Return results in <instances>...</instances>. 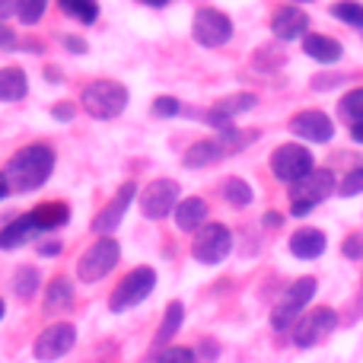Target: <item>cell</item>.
I'll return each mask as SVG.
<instances>
[{"label": "cell", "mask_w": 363, "mask_h": 363, "mask_svg": "<svg viewBox=\"0 0 363 363\" xmlns=\"http://www.w3.org/2000/svg\"><path fill=\"white\" fill-rule=\"evenodd\" d=\"M51 169H55V150L48 144H32L6 163L4 176L16 191H35L48 182Z\"/></svg>", "instance_id": "cell-1"}, {"label": "cell", "mask_w": 363, "mask_h": 363, "mask_svg": "<svg viewBox=\"0 0 363 363\" xmlns=\"http://www.w3.org/2000/svg\"><path fill=\"white\" fill-rule=\"evenodd\" d=\"M332 191H338L335 172L315 166L309 176H303L300 182L290 185V213H294V217H306V213H313Z\"/></svg>", "instance_id": "cell-2"}, {"label": "cell", "mask_w": 363, "mask_h": 363, "mask_svg": "<svg viewBox=\"0 0 363 363\" xmlns=\"http://www.w3.org/2000/svg\"><path fill=\"white\" fill-rule=\"evenodd\" d=\"M80 102L93 118H115V115H121L128 106V89L115 80H93L83 89Z\"/></svg>", "instance_id": "cell-3"}, {"label": "cell", "mask_w": 363, "mask_h": 363, "mask_svg": "<svg viewBox=\"0 0 363 363\" xmlns=\"http://www.w3.org/2000/svg\"><path fill=\"white\" fill-rule=\"evenodd\" d=\"M315 290H319L315 277H300V281L290 284L287 294L281 296V303H277L274 313H271V325H274V332H287V328H294V322L300 319L303 309L309 306V300L315 296Z\"/></svg>", "instance_id": "cell-4"}, {"label": "cell", "mask_w": 363, "mask_h": 363, "mask_svg": "<svg viewBox=\"0 0 363 363\" xmlns=\"http://www.w3.org/2000/svg\"><path fill=\"white\" fill-rule=\"evenodd\" d=\"M153 287H157V271L140 264V268H134L131 274H125V281L112 290L108 309H112V313H125V309L140 306V303L153 294Z\"/></svg>", "instance_id": "cell-5"}, {"label": "cell", "mask_w": 363, "mask_h": 363, "mask_svg": "<svg viewBox=\"0 0 363 363\" xmlns=\"http://www.w3.org/2000/svg\"><path fill=\"white\" fill-rule=\"evenodd\" d=\"M118 258H121V249H118V242H115L112 236L96 239V242L83 252L80 264H77V277H80L83 284L102 281L106 274H112V268L118 264Z\"/></svg>", "instance_id": "cell-6"}, {"label": "cell", "mask_w": 363, "mask_h": 363, "mask_svg": "<svg viewBox=\"0 0 363 363\" xmlns=\"http://www.w3.org/2000/svg\"><path fill=\"white\" fill-rule=\"evenodd\" d=\"M313 169H315V160L303 144H281L271 153V172H274V179L284 182V185H294V182L309 176Z\"/></svg>", "instance_id": "cell-7"}, {"label": "cell", "mask_w": 363, "mask_h": 363, "mask_svg": "<svg viewBox=\"0 0 363 363\" xmlns=\"http://www.w3.org/2000/svg\"><path fill=\"white\" fill-rule=\"evenodd\" d=\"M233 252V233L223 223H204L191 242V255L201 264H220Z\"/></svg>", "instance_id": "cell-8"}, {"label": "cell", "mask_w": 363, "mask_h": 363, "mask_svg": "<svg viewBox=\"0 0 363 363\" xmlns=\"http://www.w3.org/2000/svg\"><path fill=\"white\" fill-rule=\"evenodd\" d=\"M233 35V19L226 16L223 10H213V6H204V10L194 13L191 23V38L204 48H220L226 45Z\"/></svg>", "instance_id": "cell-9"}, {"label": "cell", "mask_w": 363, "mask_h": 363, "mask_svg": "<svg viewBox=\"0 0 363 363\" xmlns=\"http://www.w3.org/2000/svg\"><path fill=\"white\" fill-rule=\"evenodd\" d=\"M335 325H338L335 309L319 306V309H313V313L300 315V319L294 322V328H290V335H294V345L296 347H313V345H319V341L325 338Z\"/></svg>", "instance_id": "cell-10"}, {"label": "cell", "mask_w": 363, "mask_h": 363, "mask_svg": "<svg viewBox=\"0 0 363 363\" xmlns=\"http://www.w3.org/2000/svg\"><path fill=\"white\" fill-rule=\"evenodd\" d=\"M74 345H77V328L70 325V322H55V325H48L35 338L32 351H35V360L55 363V360H61L64 354H70Z\"/></svg>", "instance_id": "cell-11"}, {"label": "cell", "mask_w": 363, "mask_h": 363, "mask_svg": "<svg viewBox=\"0 0 363 363\" xmlns=\"http://www.w3.org/2000/svg\"><path fill=\"white\" fill-rule=\"evenodd\" d=\"M176 201H179V182L176 179H157L144 188V194H140V211H144V217H150V220H163L176 211Z\"/></svg>", "instance_id": "cell-12"}, {"label": "cell", "mask_w": 363, "mask_h": 363, "mask_svg": "<svg viewBox=\"0 0 363 363\" xmlns=\"http://www.w3.org/2000/svg\"><path fill=\"white\" fill-rule=\"evenodd\" d=\"M290 131H294L296 138L309 140V144H328V140L335 138L332 118H328L325 112H319V108H306V112H296L294 118H290Z\"/></svg>", "instance_id": "cell-13"}, {"label": "cell", "mask_w": 363, "mask_h": 363, "mask_svg": "<svg viewBox=\"0 0 363 363\" xmlns=\"http://www.w3.org/2000/svg\"><path fill=\"white\" fill-rule=\"evenodd\" d=\"M271 32H274L281 42H294V38L309 35V16H306V10H300V6H294V4L274 10V16H271Z\"/></svg>", "instance_id": "cell-14"}, {"label": "cell", "mask_w": 363, "mask_h": 363, "mask_svg": "<svg viewBox=\"0 0 363 363\" xmlns=\"http://www.w3.org/2000/svg\"><path fill=\"white\" fill-rule=\"evenodd\" d=\"M134 194H138V185H134V182H125V185L118 188V194L112 198V204L102 207V211L96 213L93 230H96V233H112V230H118V226H121V217L128 213V207H131V201H134Z\"/></svg>", "instance_id": "cell-15"}, {"label": "cell", "mask_w": 363, "mask_h": 363, "mask_svg": "<svg viewBox=\"0 0 363 363\" xmlns=\"http://www.w3.org/2000/svg\"><path fill=\"white\" fill-rule=\"evenodd\" d=\"M249 108H255V96L252 93H236V96H226V99H220V102H213L211 106V112H207V121H211L213 128H233L230 121L236 118V115H242V112H249Z\"/></svg>", "instance_id": "cell-16"}, {"label": "cell", "mask_w": 363, "mask_h": 363, "mask_svg": "<svg viewBox=\"0 0 363 363\" xmlns=\"http://www.w3.org/2000/svg\"><path fill=\"white\" fill-rule=\"evenodd\" d=\"M325 245H328L325 233L315 230V226H303V230H296L290 236V255L303 258V262H313V258H319L325 252Z\"/></svg>", "instance_id": "cell-17"}, {"label": "cell", "mask_w": 363, "mask_h": 363, "mask_svg": "<svg viewBox=\"0 0 363 363\" xmlns=\"http://www.w3.org/2000/svg\"><path fill=\"white\" fill-rule=\"evenodd\" d=\"M303 51L319 64H335V61H341V55H345V48H341L338 38L322 35V32H309V35H303Z\"/></svg>", "instance_id": "cell-18"}, {"label": "cell", "mask_w": 363, "mask_h": 363, "mask_svg": "<svg viewBox=\"0 0 363 363\" xmlns=\"http://www.w3.org/2000/svg\"><path fill=\"white\" fill-rule=\"evenodd\" d=\"M67 309H74V281L70 277H55L45 290V313L61 315Z\"/></svg>", "instance_id": "cell-19"}, {"label": "cell", "mask_w": 363, "mask_h": 363, "mask_svg": "<svg viewBox=\"0 0 363 363\" xmlns=\"http://www.w3.org/2000/svg\"><path fill=\"white\" fill-rule=\"evenodd\" d=\"M226 153H230V150L223 147V140H198V144L185 153V160H182V163H185L188 169H204V166L220 163Z\"/></svg>", "instance_id": "cell-20"}, {"label": "cell", "mask_w": 363, "mask_h": 363, "mask_svg": "<svg viewBox=\"0 0 363 363\" xmlns=\"http://www.w3.org/2000/svg\"><path fill=\"white\" fill-rule=\"evenodd\" d=\"M35 233H38V226H35V220H32V213H23V217L10 220V223L0 230V249H19V245L29 242Z\"/></svg>", "instance_id": "cell-21"}, {"label": "cell", "mask_w": 363, "mask_h": 363, "mask_svg": "<svg viewBox=\"0 0 363 363\" xmlns=\"http://www.w3.org/2000/svg\"><path fill=\"white\" fill-rule=\"evenodd\" d=\"M207 220V204L201 198H185L176 204V226L185 233H194L201 230Z\"/></svg>", "instance_id": "cell-22"}, {"label": "cell", "mask_w": 363, "mask_h": 363, "mask_svg": "<svg viewBox=\"0 0 363 363\" xmlns=\"http://www.w3.org/2000/svg\"><path fill=\"white\" fill-rule=\"evenodd\" d=\"M67 217H70V211H67V204H61V201H48V204H42V207L32 211V220H35L38 233L42 230H57V226L67 223Z\"/></svg>", "instance_id": "cell-23"}, {"label": "cell", "mask_w": 363, "mask_h": 363, "mask_svg": "<svg viewBox=\"0 0 363 363\" xmlns=\"http://www.w3.org/2000/svg\"><path fill=\"white\" fill-rule=\"evenodd\" d=\"M29 83H26V74L19 67H4L0 70V99L4 102H16L26 96Z\"/></svg>", "instance_id": "cell-24"}, {"label": "cell", "mask_w": 363, "mask_h": 363, "mask_svg": "<svg viewBox=\"0 0 363 363\" xmlns=\"http://www.w3.org/2000/svg\"><path fill=\"white\" fill-rule=\"evenodd\" d=\"M182 322H185V306L176 300V303H169V306H166V313H163V322H160V332H157V347L169 345V341L176 338Z\"/></svg>", "instance_id": "cell-25"}, {"label": "cell", "mask_w": 363, "mask_h": 363, "mask_svg": "<svg viewBox=\"0 0 363 363\" xmlns=\"http://www.w3.org/2000/svg\"><path fill=\"white\" fill-rule=\"evenodd\" d=\"M64 16L77 19V23H96L99 19V4L96 0H57Z\"/></svg>", "instance_id": "cell-26"}, {"label": "cell", "mask_w": 363, "mask_h": 363, "mask_svg": "<svg viewBox=\"0 0 363 363\" xmlns=\"http://www.w3.org/2000/svg\"><path fill=\"white\" fill-rule=\"evenodd\" d=\"M338 115L347 121V125H357L363 121V86L351 89V93H345L338 99Z\"/></svg>", "instance_id": "cell-27"}, {"label": "cell", "mask_w": 363, "mask_h": 363, "mask_svg": "<svg viewBox=\"0 0 363 363\" xmlns=\"http://www.w3.org/2000/svg\"><path fill=\"white\" fill-rule=\"evenodd\" d=\"M38 284H42V277H38V271L32 268V264H23V268L16 271V277H13V290H16L19 300H32Z\"/></svg>", "instance_id": "cell-28"}, {"label": "cell", "mask_w": 363, "mask_h": 363, "mask_svg": "<svg viewBox=\"0 0 363 363\" xmlns=\"http://www.w3.org/2000/svg\"><path fill=\"white\" fill-rule=\"evenodd\" d=\"M328 13L341 23L354 26V29H363V4H357V0H338V4L328 6Z\"/></svg>", "instance_id": "cell-29"}, {"label": "cell", "mask_w": 363, "mask_h": 363, "mask_svg": "<svg viewBox=\"0 0 363 363\" xmlns=\"http://www.w3.org/2000/svg\"><path fill=\"white\" fill-rule=\"evenodd\" d=\"M223 198L230 201L233 207H245L252 204V185L242 179H226L223 182Z\"/></svg>", "instance_id": "cell-30"}, {"label": "cell", "mask_w": 363, "mask_h": 363, "mask_svg": "<svg viewBox=\"0 0 363 363\" xmlns=\"http://www.w3.org/2000/svg\"><path fill=\"white\" fill-rule=\"evenodd\" d=\"M45 10H48V0H19L16 16L23 19L26 26H32V23H38V19L45 16Z\"/></svg>", "instance_id": "cell-31"}, {"label": "cell", "mask_w": 363, "mask_h": 363, "mask_svg": "<svg viewBox=\"0 0 363 363\" xmlns=\"http://www.w3.org/2000/svg\"><path fill=\"white\" fill-rule=\"evenodd\" d=\"M338 194H341V198H354V194H363V166L351 169L347 176H341V182H338Z\"/></svg>", "instance_id": "cell-32"}, {"label": "cell", "mask_w": 363, "mask_h": 363, "mask_svg": "<svg viewBox=\"0 0 363 363\" xmlns=\"http://www.w3.org/2000/svg\"><path fill=\"white\" fill-rule=\"evenodd\" d=\"M157 363H194V351L191 347H179V345L176 347H163Z\"/></svg>", "instance_id": "cell-33"}, {"label": "cell", "mask_w": 363, "mask_h": 363, "mask_svg": "<svg viewBox=\"0 0 363 363\" xmlns=\"http://www.w3.org/2000/svg\"><path fill=\"white\" fill-rule=\"evenodd\" d=\"M341 252H345V258H351V262H360L363 258V233H351V236L341 242Z\"/></svg>", "instance_id": "cell-34"}, {"label": "cell", "mask_w": 363, "mask_h": 363, "mask_svg": "<svg viewBox=\"0 0 363 363\" xmlns=\"http://www.w3.org/2000/svg\"><path fill=\"white\" fill-rule=\"evenodd\" d=\"M153 112H157L160 118H169V115L179 112V102L172 99V96H160V99L153 102Z\"/></svg>", "instance_id": "cell-35"}, {"label": "cell", "mask_w": 363, "mask_h": 363, "mask_svg": "<svg viewBox=\"0 0 363 363\" xmlns=\"http://www.w3.org/2000/svg\"><path fill=\"white\" fill-rule=\"evenodd\" d=\"M10 48H16V32L0 23V51H10Z\"/></svg>", "instance_id": "cell-36"}, {"label": "cell", "mask_w": 363, "mask_h": 363, "mask_svg": "<svg viewBox=\"0 0 363 363\" xmlns=\"http://www.w3.org/2000/svg\"><path fill=\"white\" fill-rule=\"evenodd\" d=\"M10 13H19V0H0V19H6Z\"/></svg>", "instance_id": "cell-37"}, {"label": "cell", "mask_w": 363, "mask_h": 363, "mask_svg": "<svg viewBox=\"0 0 363 363\" xmlns=\"http://www.w3.org/2000/svg\"><path fill=\"white\" fill-rule=\"evenodd\" d=\"M64 45H67L70 51H77V55L86 51V42H83V38H74V35H64Z\"/></svg>", "instance_id": "cell-38"}, {"label": "cell", "mask_w": 363, "mask_h": 363, "mask_svg": "<svg viewBox=\"0 0 363 363\" xmlns=\"http://www.w3.org/2000/svg\"><path fill=\"white\" fill-rule=\"evenodd\" d=\"M38 255H42V258H55V255H61V242H45L42 249H38Z\"/></svg>", "instance_id": "cell-39"}, {"label": "cell", "mask_w": 363, "mask_h": 363, "mask_svg": "<svg viewBox=\"0 0 363 363\" xmlns=\"http://www.w3.org/2000/svg\"><path fill=\"white\" fill-rule=\"evenodd\" d=\"M55 118H61V121L74 118V106H55Z\"/></svg>", "instance_id": "cell-40"}, {"label": "cell", "mask_w": 363, "mask_h": 363, "mask_svg": "<svg viewBox=\"0 0 363 363\" xmlns=\"http://www.w3.org/2000/svg\"><path fill=\"white\" fill-rule=\"evenodd\" d=\"M264 223H268V226H281V223H284V213L268 211V213H264Z\"/></svg>", "instance_id": "cell-41"}, {"label": "cell", "mask_w": 363, "mask_h": 363, "mask_svg": "<svg viewBox=\"0 0 363 363\" xmlns=\"http://www.w3.org/2000/svg\"><path fill=\"white\" fill-rule=\"evenodd\" d=\"M351 140H354V144H363V121L351 125Z\"/></svg>", "instance_id": "cell-42"}, {"label": "cell", "mask_w": 363, "mask_h": 363, "mask_svg": "<svg viewBox=\"0 0 363 363\" xmlns=\"http://www.w3.org/2000/svg\"><path fill=\"white\" fill-rule=\"evenodd\" d=\"M6 191H10V182H6V176H4V172H0V201L6 198Z\"/></svg>", "instance_id": "cell-43"}, {"label": "cell", "mask_w": 363, "mask_h": 363, "mask_svg": "<svg viewBox=\"0 0 363 363\" xmlns=\"http://www.w3.org/2000/svg\"><path fill=\"white\" fill-rule=\"evenodd\" d=\"M140 4H147V6H166V4H172V0H140Z\"/></svg>", "instance_id": "cell-44"}, {"label": "cell", "mask_w": 363, "mask_h": 363, "mask_svg": "<svg viewBox=\"0 0 363 363\" xmlns=\"http://www.w3.org/2000/svg\"><path fill=\"white\" fill-rule=\"evenodd\" d=\"M4 313H6V303H4V300H0V319H4Z\"/></svg>", "instance_id": "cell-45"}, {"label": "cell", "mask_w": 363, "mask_h": 363, "mask_svg": "<svg viewBox=\"0 0 363 363\" xmlns=\"http://www.w3.org/2000/svg\"><path fill=\"white\" fill-rule=\"evenodd\" d=\"M290 4H309V0H290Z\"/></svg>", "instance_id": "cell-46"}]
</instances>
